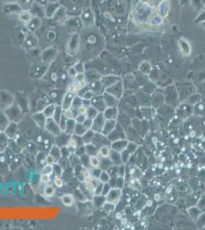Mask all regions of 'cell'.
Listing matches in <instances>:
<instances>
[{"mask_svg": "<svg viewBox=\"0 0 205 230\" xmlns=\"http://www.w3.org/2000/svg\"><path fill=\"white\" fill-rule=\"evenodd\" d=\"M45 129H46L49 133H51L55 137H58L59 135L61 134V132H62V130L60 127L58 123L54 121V118H47Z\"/></svg>", "mask_w": 205, "mask_h": 230, "instance_id": "cell-1", "label": "cell"}, {"mask_svg": "<svg viewBox=\"0 0 205 230\" xmlns=\"http://www.w3.org/2000/svg\"><path fill=\"white\" fill-rule=\"evenodd\" d=\"M106 118L102 112H100L99 114L93 119L92 126H91V130H94L96 133H101L102 130V127L104 126Z\"/></svg>", "mask_w": 205, "mask_h": 230, "instance_id": "cell-2", "label": "cell"}, {"mask_svg": "<svg viewBox=\"0 0 205 230\" xmlns=\"http://www.w3.org/2000/svg\"><path fill=\"white\" fill-rule=\"evenodd\" d=\"M121 196V191L120 189L113 188L110 189V192L108 193L107 195L105 196L106 197V202L111 203V204L116 205L119 202Z\"/></svg>", "mask_w": 205, "mask_h": 230, "instance_id": "cell-3", "label": "cell"}, {"mask_svg": "<svg viewBox=\"0 0 205 230\" xmlns=\"http://www.w3.org/2000/svg\"><path fill=\"white\" fill-rule=\"evenodd\" d=\"M115 128H116V121L115 120H106L101 133L107 137Z\"/></svg>", "mask_w": 205, "mask_h": 230, "instance_id": "cell-4", "label": "cell"}, {"mask_svg": "<svg viewBox=\"0 0 205 230\" xmlns=\"http://www.w3.org/2000/svg\"><path fill=\"white\" fill-rule=\"evenodd\" d=\"M18 130H19V128H18V125L16 122L11 121L9 126L7 127V128L5 129L4 132L8 135V137L9 138H12V137H16V135H17Z\"/></svg>", "mask_w": 205, "mask_h": 230, "instance_id": "cell-5", "label": "cell"}, {"mask_svg": "<svg viewBox=\"0 0 205 230\" xmlns=\"http://www.w3.org/2000/svg\"><path fill=\"white\" fill-rule=\"evenodd\" d=\"M74 97V96L72 95L71 94H70L69 92H68V93L65 94V97L63 98L62 104H61V107H62L63 111L69 109V108H71Z\"/></svg>", "mask_w": 205, "mask_h": 230, "instance_id": "cell-6", "label": "cell"}, {"mask_svg": "<svg viewBox=\"0 0 205 230\" xmlns=\"http://www.w3.org/2000/svg\"><path fill=\"white\" fill-rule=\"evenodd\" d=\"M11 121L5 112H0V131L4 132L7 128Z\"/></svg>", "mask_w": 205, "mask_h": 230, "instance_id": "cell-7", "label": "cell"}, {"mask_svg": "<svg viewBox=\"0 0 205 230\" xmlns=\"http://www.w3.org/2000/svg\"><path fill=\"white\" fill-rule=\"evenodd\" d=\"M112 152L111 147L109 145H102L98 149V155L102 159L104 158H110Z\"/></svg>", "mask_w": 205, "mask_h": 230, "instance_id": "cell-8", "label": "cell"}, {"mask_svg": "<svg viewBox=\"0 0 205 230\" xmlns=\"http://www.w3.org/2000/svg\"><path fill=\"white\" fill-rule=\"evenodd\" d=\"M128 142H126V140H115L111 145V149L112 151H117V152H121L126 148V147Z\"/></svg>", "mask_w": 205, "mask_h": 230, "instance_id": "cell-9", "label": "cell"}, {"mask_svg": "<svg viewBox=\"0 0 205 230\" xmlns=\"http://www.w3.org/2000/svg\"><path fill=\"white\" fill-rule=\"evenodd\" d=\"M33 119L35 121V123L41 127L45 128V126L46 121H47V118L45 116V114L43 112H38L36 113L33 115Z\"/></svg>", "mask_w": 205, "mask_h": 230, "instance_id": "cell-10", "label": "cell"}, {"mask_svg": "<svg viewBox=\"0 0 205 230\" xmlns=\"http://www.w3.org/2000/svg\"><path fill=\"white\" fill-rule=\"evenodd\" d=\"M76 121L74 119L72 120H68L67 121V124L66 127H65V133L66 134L69 135V136H72V135L74 134V130L75 127H76Z\"/></svg>", "mask_w": 205, "mask_h": 230, "instance_id": "cell-11", "label": "cell"}, {"mask_svg": "<svg viewBox=\"0 0 205 230\" xmlns=\"http://www.w3.org/2000/svg\"><path fill=\"white\" fill-rule=\"evenodd\" d=\"M9 137L5 132H0V152L5 151L9 144Z\"/></svg>", "mask_w": 205, "mask_h": 230, "instance_id": "cell-12", "label": "cell"}, {"mask_svg": "<svg viewBox=\"0 0 205 230\" xmlns=\"http://www.w3.org/2000/svg\"><path fill=\"white\" fill-rule=\"evenodd\" d=\"M77 138V135H72V136H71V137L69 138V140H68V143H67L66 144V146L70 150H74H74L77 147L80 146L78 143V140ZM82 145H84V144H82Z\"/></svg>", "mask_w": 205, "mask_h": 230, "instance_id": "cell-13", "label": "cell"}, {"mask_svg": "<svg viewBox=\"0 0 205 230\" xmlns=\"http://www.w3.org/2000/svg\"><path fill=\"white\" fill-rule=\"evenodd\" d=\"M61 200L63 204L65 206H68V207H71L74 204V198L71 194L63 195L61 197Z\"/></svg>", "mask_w": 205, "mask_h": 230, "instance_id": "cell-14", "label": "cell"}, {"mask_svg": "<svg viewBox=\"0 0 205 230\" xmlns=\"http://www.w3.org/2000/svg\"><path fill=\"white\" fill-rule=\"evenodd\" d=\"M94 134H95V132L93 130H91V129H89V130L81 137L83 144H84V145H85V144H91L93 139H94Z\"/></svg>", "mask_w": 205, "mask_h": 230, "instance_id": "cell-15", "label": "cell"}, {"mask_svg": "<svg viewBox=\"0 0 205 230\" xmlns=\"http://www.w3.org/2000/svg\"><path fill=\"white\" fill-rule=\"evenodd\" d=\"M49 154L54 158V160H55L57 163H58L61 160V158H62L61 147H58V146H54V147L51 148Z\"/></svg>", "mask_w": 205, "mask_h": 230, "instance_id": "cell-16", "label": "cell"}, {"mask_svg": "<svg viewBox=\"0 0 205 230\" xmlns=\"http://www.w3.org/2000/svg\"><path fill=\"white\" fill-rule=\"evenodd\" d=\"M85 152L88 156H96L98 155V147L96 145L91 144H85Z\"/></svg>", "mask_w": 205, "mask_h": 230, "instance_id": "cell-17", "label": "cell"}, {"mask_svg": "<svg viewBox=\"0 0 205 230\" xmlns=\"http://www.w3.org/2000/svg\"><path fill=\"white\" fill-rule=\"evenodd\" d=\"M56 108H57V106L54 105V104H50V105L47 106V107L43 110V114H45V116L47 118H53L54 117V114L55 113Z\"/></svg>", "mask_w": 205, "mask_h": 230, "instance_id": "cell-18", "label": "cell"}, {"mask_svg": "<svg viewBox=\"0 0 205 230\" xmlns=\"http://www.w3.org/2000/svg\"><path fill=\"white\" fill-rule=\"evenodd\" d=\"M116 110L114 107H106L105 111L102 112L103 115H104L106 120H115L116 118Z\"/></svg>", "mask_w": 205, "mask_h": 230, "instance_id": "cell-19", "label": "cell"}, {"mask_svg": "<svg viewBox=\"0 0 205 230\" xmlns=\"http://www.w3.org/2000/svg\"><path fill=\"white\" fill-rule=\"evenodd\" d=\"M88 130L87 127L84 126L83 124H76V127H75V130H74V134L77 135V136H80V137H82L86 132Z\"/></svg>", "mask_w": 205, "mask_h": 230, "instance_id": "cell-20", "label": "cell"}, {"mask_svg": "<svg viewBox=\"0 0 205 230\" xmlns=\"http://www.w3.org/2000/svg\"><path fill=\"white\" fill-rule=\"evenodd\" d=\"M54 193H55V188L51 184H46L45 188H44V195L47 197L50 198L54 196Z\"/></svg>", "mask_w": 205, "mask_h": 230, "instance_id": "cell-21", "label": "cell"}, {"mask_svg": "<svg viewBox=\"0 0 205 230\" xmlns=\"http://www.w3.org/2000/svg\"><path fill=\"white\" fill-rule=\"evenodd\" d=\"M100 160L98 157L97 155L91 156L89 158V164L92 168H99L100 166Z\"/></svg>", "mask_w": 205, "mask_h": 230, "instance_id": "cell-22", "label": "cell"}, {"mask_svg": "<svg viewBox=\"0 0 205 230\" xmlns=\"http://www.w3.org/2000/svg\"><path fill=\"white\" fill-rule=\"evenodd\" d=\"M95 179L93 178L91 180H88V181H84V187H85L86 190L88 191L89 193H94V190H95L96 186L97 184H95Z\"/></svg>", "mask_w": 205, "mask_h": 230, "instance_id": "cell-23", "label": "cell"}, {"mask_svg": "<svg viewBox=\"0 0 205 230\" xmlns=\"http://www.w3.org/2000/svg\"><path fill=\"white\" fill-rule=\"evenodd\" d=\"M99 113V111L96 109V108H94V107L91 106V107H89L88 108H87L86 116H87V118H89V119L93 120Z\"/></svg>", "mask_w": 205, "mask_h": 230, "instance_id": "cell-24", "label": "cell"}, {"mask_svg": "<svg viewBox=\"0 0 205 230\" xmlns=\"http://www.w3.org/2000/svg\"><path fill=\"white\" fill-rule=\"evenodd\" d=\"M100 181L103 183V184H106L109 183L110 180V175L107 172V170H102L101 174L99 177Z\"/></svg>", "mask_w": 205, "mask_h": 230, "instance_id": "cell-25", "label": "cell"}, {"mask_svg": "<svg viewBox=\"0 0 205 230\" xmlns=\"http://www.w3.org/2000/svg\"><path fill=\"white\" fill-rule=\"evenodd\" d=\"M82 100H83V98L78 97V96H74L71 105V108L74 111H76V110L77 109L80 105H82Z\"/></svg>", "mask_w": 205, "mask_h": 230, "instance_id": "cell-26", "label": "cell"}, {"mask_svg": "<svg viewBox=\"0 0 205 230\" xmlns=\"http://www.w3.org/2000/svg\"><path fill=\"white\" fill-rule=\"evenodd\" d=\"M63 111H63L61 106H57L55 113H54V117H53L54 120L56 121V122H57V123H59L60 120H61V117H62L63 115Z\"/></svg>", "mask_w": 205, "mask_h": 230, "instance_id": "cell-27", "label": "cell"}, {"mask_svg": "<svg viewBox=\"0 0 205 230\" xmlns=\"http://www.w3.org/2000/svg\"><path fill=\"white\" fill-rule=\"evenodd\" d=\"M74 112L75 111L72 108H69V109L65 110V111H63V114H64V116L65 117L67 120H72L74 119L75 116H76Z\"/></svg>", "mask_w": 205, "mask_h": 230, "instance_id": "cell-28", "label": "cell"}, {"mask_svg": "<svg viewBox=\"0 0 205 230\" xmlns=\"http://www.w3.org/2000/svg\"><path fill=\"white\" fill-rule=\"evenodd\" d=\"M79 91H80V89H79L77 85L71 84V85L68 86V92H69L70 94H71L72 95L78 96Z\"/></svg>", "mask_w": 205, "mask_h": 230, "instance_id": "cell-29", "label": "cell"}, {"mask_svg": "<svg viewBox=\"0 0 205 230\" xmlns=\"http://www.w3.org/2000/svg\"><path fill=\"white\" fill-rule=\"evenodd\" d=\"M82 178H83V181H88V180H91L93 179L92 173L91 170L89 169H84L82 171Z\"/></svg>", "mask_w": 205, "mask_h": 230, "instance_id": "cell-30", "label": "cell"}, {"mask_svg": "<svg viewBox=\"0 0 205 230\" xmlns=\"http://www.w3.org/2000/svg\"><path fill=\"white\" fill-rule=\"evenodd\" d=\"M74 154H75V155L79 158H80V157L83 156V155H84V154H86L85 147H84V145H80L79 146V147H77V148L74 150Z\"/></svg>", "mask_w": 205, "mask_h": 230, "instance_id": "cell-31", "label": "cell"}, {"mask_svg": "<svg viewBox=\"0 0 205 230\" xmlns=\"http://www.w3.org/2000/svg\"><path fill=\"white\" fill-rule=\"evenodd\" d=\"M41 173L42 174H48L51 176L53 173V165L45 164V166L42 169Z\"/></svg>", "mask_w": 205, "mask_h": 230, "instance_id": "cell-32", "label": "cell"}, {"mask_svg": "<svg viewBox=\"0 0 205 230\" xmlns=\"http://www.w3.org/2000/svg\"><path fill=\"white\" fill-rule=\"evenodd\" d=\"M19 19L21 20V21L24 22H27L30 20V18H31V16H30V13L28 12H22L20 14H19Z\"/></svg>", "mask_w": 205, "mask_h": 230, "instance_id": "cell-33", "label": "cell"}, {"mask_svg": "<svg viewBox=\"0 0 205 230\" xmlns=\"http://www.w3.org/2000/svg\"><path fill=\"white\" fill-rule=\"evenodd\" d=\"M54 172L56 176H61V174H62V168L58 164V163H55L53 165V173H54Z\"/></svg>", "mask_w": 205, "mask_h": 230, "instance_id": "cell-34", "label": "cell"}, {"mask_svg": "<svg viewBox=\"0 0 205 230\" xmlns=\"http://www.w3.org/2000/svg\"><path fill=\"white\" fill-rule=\"evenodd\" d=\"M54 184L56 187L61 188V187H62L63 186H64V180L61 178V176H56L54 180Z\"/></svg>", "mask_w": 205, "mask_h": 230, "instance_id": "cell-35", "label": "cell"}, {"mask_svg": "<svg viewBox=\"0 0 205 230\" xmlns=\"http://www.w3.org/2000/svg\"><path fill=\"white\" fill-rule=\"evenodd\" d=\"M51 180V176L48 174H42L41 173L40 176V181L42 184H49V182Z\"/></svg>", "mask_w": 205, "mask_h": 230, "instance_id": "cell-36", "label": "cell"}, {"mask_svg": "<svg viewBox=\"0 0 205 230\" xmlns=\"http://www.w3.org/2000/svg\"><path fill=\"white\" fill-rule=\"evenodd\" d=\"M101 172H102V170H101L100 167L99 168H93V170H91L93 178L99 179L100 176V174H101Z\"/></svg>", "mask_w": 205, "mask_h": 230, "instance_id": "cell-37", "label": "cell"}, {"mask_svg": "<svg viewBox=\"0 0 205 230\" xmlns=\"http://www.w3.org/2000/svg\"><path fill=\"white\" fill-rule=\"evenodd\" d=\"M86 118H87V116H86V115H84V114H77L76 116H75L74 120L76 121L77 123L83 124L84 122V121H85Z\"/></svg>", "mask_w": 205, "mask_h": 230, "instance_id": "cell-38", "label": "cell"}, {"mask_svg": "<svg viewBox=\"0 0 205 230\" xmlns=\"http://www.w3.org/2000/svg\"><path fill=\"white\" fill-rule=\"evenodd\" d=\"M45 161L46 164H49V165H54V163H57L55 160H54V158L50 154H48L47 156L45 157Z\"/></svg>", "mask_w": 205, "mask_h": 230, "instance_id": "cell-39", "label": "cell"}, {"mask_svg": "<svg viewBox=\"0 0 205 230\" xmlns=\"http://www.w3.org/2000/svg\"><path fill=\"white\" fill-rule=\"evenodd\" d=\"M67 121L68 120L65 118V117L64 116V114L62 115V117H61V120H60L59 121V123H58V124H59L60 127H61V129L62 130V131L64 132L65 130V127H66V124H67Z\"/></svg>", "mask_w": 205, "mask_h": 230, "instance_id": "cell-40", "label": "cell"}, {"mask_svg": "<svg viewBox=\"0 0 205 230\" xmlns=\"http://www.w3.org/2000/svg\"><path fill=\"white\" fill-rule=\"evenodd\" d=\"M87 107L82 104V105H80V107L76 110V112L77 114H84V115H86V114H87Z\"/></svg>", "mask_w": 205, "mask_h": 230, "instance_id": "cell-41", "label": "cell"}, {"mask_svg": "<svg viewBox=\"0 0 205 230\" xmlns=\"http://www.w3.org/2000/svg\"><path fill=\"white\" fill-rule=\"evenodd\" d=\"M0 132H1V131H0Z\"/></svg>", "mask_w": 205, "mask_h": 230, "instance_id": "cell-42", "label": "cell"}]
</instances>
